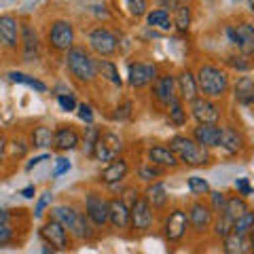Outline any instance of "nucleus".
<instances>
[{"instance_id":"f257e3e1","label":"nucleus","mask_w":254,"mask_h":254,"mask_svg":"<svg viewBox=\"0 0 254 254\" xmlns=\"http://www.w3.org/2000/svg\"><path fill=\"white\" fill-rule=\"evenodd\" d=\"M170 148L178 157L180 163L190 165V168H201V165H208L212 161L210 148L201 146L195 138H189V136H174L170 140Z\"/></svg>"},{"instance_id":"f03ea898","label":"nucleus","mask_w":254,"mask_h":254,"mask_svg":"<svg viewBox=\"0 0 254 254\" xmlns=\"http://www.w3.org/2000/svg\"><path fill=\"white\" fill-rule=\"evenodd\" d=\"M51 218L60 220L64 225V229H66L70 235H74L76 240H91L93 237L91 220L87 218L85 214L70 208V205H55L51 210Z\"/></svg>"},{"instance_id":"7ed1b4c3","label":"nucleus","mask_w":254,"mask_h":254,"mask_svg":"<svg viewBox=\"0 0 254 254\" xmlns=\"http://www.w3.org/2000/svg\"><path fill=\"white\" fill-rule=\"evenodd\" d=\"M66 68L81 83H91L98 76V62L83 47H70L66 51Z\"/></svg>"},{"instance_id":"20e7f679","label":"nucleus","mask_w":254,"mask_h":254,"mask_svg":"<svg viewBox=\"0 0 254 254\" xmlns=\"http://www.w3.org/2000/svg\"><path fill=\"white\" fill-rule=\"evenodd\" d=\"M197 87H199V93H203L205 98H222L229 89V76L225 70H220L216 66H210L205 64L197 70Z\"/></svg>"},{"instance_id":"39448f33","label":"nucleus","mask_w":254,"mask_h":254,"mask_svg":"<svg viewBox=\"0 0 254 254\" xmlns=\"http://www.w3.org/2000/svg\"><path fill=\"white\" fill-rule=\"evenodd\" d=\"M121 148H123V142H121V138H119L117 133H113V131H104V133H102L100 131V138H98V142H95L91 159H95V161H100V163L113 161L115 157H119Z\"/></svg>"},{"instance_id":"423d86ee","label":"nucleus","mask_w":254,"mask_h":254,"mask_svg":"<svg viewBox=\"0 0 254 254\" xmlns=\"http://www.w3.org/2000/svg\"><path fill=\"white\" fill-rule=\"evenodd\" d=\"M41 237L45 240L47 246H51L53 252H64L68 250V231L64 229V225L60 220L49 218L41 227Z\"/></svg>"},{"instance_id":"0eeeda50","label":"nucleus","mask_w":254,"mask_h":254,"mask_svg":"<svg viewBox=\"0 0 254 254\" xmlns=\"http://www.w3.org/2000/svg\"><path fill=\"white\" fill-rule=\"evenodd\" d=\"M229 38H231V43L240 49L242 55H246V58H250V55H254V26L252 23H237V26H231L227 30Z\"/></svg>"},{"instance_id":"6e6552de","label":"nucleus","mask_w":254,"mask_h":254,"mask_svg":"<svg viewBox=\"0 0 254 254\" xmlns=\"http://www.w3.org/2000/svg\"><path fill=\"white\" fill-rule=\"evenodd\" d=\"M85 216L95 227H104L108 222V201L100 193H87L85 197Z\"/></svg>"},{"instance_id":"1a4fd4ad","label":"nucleus","mask_w":254,"mask_h":254,"mask_svg":"<svg viewBox=\"0 0 254 254\" xmlns=\"http://www.w3.org/2000/svg\"><path fill=\"white\" fill-rule=\"evenodd\" d=\"M74 43V30L70 21L58 19L49 30V45L55 51H68Z\"/></svg>"},{"instance_id":"9d476101","label":"nucleus","mask_w":254,"mask_h":254,"mask_svg":"<svg viewBox=\"0 0 254 254\" xmlns=\"http://www.w3.org/2000/svg\"><path fill=\"white\" fill-rule=\"evenodd\" d=\"M190 104V115L197 119V123H218L220 121V108L205 95H197Z\"/></svg>"},{"instance_id":"9b49d317","label":"nucleus","mask_w":254,"mask_h":254,"mask_svg":"<svg viewBox=\"0 0 254 254\" xmlns=\"http://www.w3.org/2000/svg\"><path fill=\"white\" fill-rule=\"evenodd\" d=\"M89 47L102 58H108L117 51V36L106 28H95L89 34Z\"/></svg>"},{"instance_id":"f8f14e48","label":"nucleus","mask_w":254,"mask_h":254,"mask_svg":"<svg viewBox=\"0 0 254 254\" xmlns=\"http://www.w3.org/2000/svg\"><path fill=\"white\" fill-rule=\"evenodd\" d=\"M189 229V216L185 210H172L165 218V225H163V233L170 242H180L185 237Z\"/></svg>"},{"instance_id":"ddd939ff","label":"nucleus","mask_w":254,"mask_h":254,"mask_svg":"<svg viewBox=\"0 0 254 254\" xmlns=\"http://www.w3.org/2000/svg\"><path fill=\"white\" fill-rule=\"evenodd\" d=\"M129 225L136 231H146V229L153 227V208L144 197L136 199V203L129 208Z\"/></svg>"},{"instance_id":"4468645a","label":"nucleus","mask_w":254,"mask_h":254,"mask_svg":"<svg viewBox=\"0 0 254 254\" xmlns=\"http://www.w3.org/2000/svg\"><path fill=\"white\" fill-rule=\"evenodd\" d=\"M157 78V66L155 64H144V62H136L129 64V72H127V81L131 87H146Z\"/></svg>"},{"instance_id":"2eb2a0df","label":"nucleus","mask_w":254,"mask_h":254,"mask_svg":"<svg viewBox=\"0 0 254 254\" xmlns=\"http://www.w3.org/2000/svg\"><path fill=\"white\" fill-rule=\"evenodd\" d=\"M153 95L159 104L168 106L172 100H176V78L172 74H161L153 81Z\"/></svg>"},{"instance_id":"dca6fc26","label":"nucleus","mask_w":254,"mask_h":254,"mask_svg":"<svg viewBox=\"0 0 254 254\" xmlns=\"http://www.w3.org/2000/svg\"><path fill=\"white\" fill-rule=\"evenodd\" d=\"M19 43V26L13 15H0V45L15 49Z\"/></svg>"},{"instance_id":"f3484780","label":"nucleus","mask_w":254,"mask_h":254,"mask_svg":"<svg viewBox=\"0 0 254 254\" xmlns=\"http://www.w3.org/2000/svg\"><path fill=\"white\" fill-rule=\"evenodd\" d=\"M187 216H189V227H193L197 233H203L205 229L212 225V208L199 203V201L190 205Z\"/></svg>"},{"instance_id":"a211bd4d","label":"nucleus","mask_w":254,"mask_h":254,"mask_svg":"<svg viewBox=\"0 0 254 254\" xmlns=\"http://www.w3.org/2000/svg\"><path fill=\"white\" fill-rule=\"evenodd\" d=\"M193 138L205 148L220 146V127L218 123H199L193 129Z\"/></svg>"},{"instance_id":"6ab92c4d","label":"nucleus","mask_w":254,"mask_h":254,"mask_svg":"<svg viewBox=\"0 0 254 254\" xmlns=\"http://www.w3.org/2000/svg\"><path fill=\"white\" fill-rule=\"evenodd\" d=\"M127 172H129V165H127L125 159L115 157L113 161H110L106 168L102 170L100 180L104 182V185H108V187H115V185H119V182L127 176Z\"/></svg>"},{"instance_id":"aec40b11","label":"nucleus","mask_w":254,"mask_h":254,"mask_svg":"<svg viewBox=\"0 0 254 254\" xmlns=\"http://www.w3.org/2000/svg\"><path fill=\"white\" fill-rule=\"evenodd\" d=\"M108 222L115 229L129 227V205H125L123 199H110L108 201Z\"/></svg>"},{"instance_id":"412c9836","label":"nucleus","mask_w":254,"mask_h":254,"mask_svg":"<svg viewBox=\"0 0 254 254\" xmlns=\"http://www.w3.org/2000/svg\"><path fill=\"white\" fill-rule=\"evenodd\" d=\"M178 93H180V100L182 102H193L197 95H199V87H197V78L193 72L189 70H182L180 76H178Z\"/></svg>"},{"instance_id":"4be33fe9","label":"nucleus","mask_w":254,"mask_h":254,"mask_svg":"<svg viewBox=\"0 0 254 254\" xmlns=\"http://www.w3.org/2000/svg\"><path fill=\"white\" fill-rule=\"evenodd\" d=\"M146 157H148L150 163L159 165V168H176V165L180 163L178 157L172 153L170 146H150Z\"/></svg>"},{"instance_id":"5701e85b","label":"nucleus","mask_w":254,"mask_h":254,"mask_svg":"<svg viewBox=\"0 0 254 254\" xmlns=\"http://www.w3.org/2000/svg\"><path fill=\"white\" fill-rule=\"evenodd\" d=\"M78 144H81V140L72 127H60L58 131H53V146L58 150H72Z\"/></svg>"},{"instance_id":"b1692460","label":"nucleus","mask_w":254,"mask_h":254,"mask_svg":"<svg viewBox=\"0 0 254 254\" xmlns=\"http://www.w3.org/2000/svg\"><path fill=\"white\" fill-rule=\"evenodd\" d=\"M144 199L150 203V208H165V203L170 199V193H168V187L163 182H153L148 185V189L144 190Z\"/></svg>"},{"instance_id":"393cba45","label":"nucleus","mask_w":254,"mask_h":254,"mask_svg":"<svg viewBox=\"0 0 254 254\" xmlns=\"http://www.w3.org/2000/svg\"><path fill=\"white\" fill-rule=\"evenodd\" d=\"M21 41H23V62H34L38 53V38L36 32L28 23L21 26Z\"/></svg>"},{"instance_id":"a878e982","label":"nucleus","mask_w":254,"mask_h":254,"mask_svg":"<svg viewBox=\"0 0 254 254\" xmlns=\"http://www.w3.org/2000/svg\"><path fill=\"white\" fill-rule=\"evenodd\" d=\"M222 250L227 254H244L250 252V244H248V235L242 233H229L227 237H222Z\"/></svg>"},{"instance_id":"bb28decb","label":"nucleus","mask_w":254,"mask_h":254,"mask_svg":"<svg viewBox=\"0 0 254 254\" xmlns=\"http://www.w3.org/2000/svg\"><path fill=\"white\" fill-rule=\"evenodd\" d=\"M233 93H235V100L240 102L242 106H250V104H254V81H252L250 76L237 78Z\"/></svg>"},{"instance_id":"cd10ccee","label":"nucleus","mask_w":254,"mask_h":254,"mask_svg":"<svg viewBox=\"0 0 254 254\" xmlns=\"http://www.w3.org/2000/svg\"><path fill=\"white\" fill-rule=\"evenodd\" d=\"M242 136L231 127H220V146L227 150V153H237L242 148Z\"/></svg>"},{"instance_id":"c85d7f7f","label":"nucleus","mask_w":254,"mask_h":254,"mask_svg":"<svg viewBox=\"0 0 254 254\" xmlns=\"http://www.w3.org/2000/svg\"><path fill=\"white\" fill-rule=\"evenodd\" d=\"M246 210H248V203H246L244 197H240V193H237V195H231V197H227L225 208H222V212H225L227 216H231L233 220H235V218H240Z\"/></svg>"},{"instance_id":"c756f323","label":"nucleus","mask_w":254,"mask_h":254,"mask_svg":"<svg viewBox=\"0 0 254 254\" xmlns=\"http://www.w3.org/2000/svg\"><path fill=\"white\" fill-rule=\"evenodd\" d=\"M146 21H148L150 28H161V30H172L174 28V23L170 19V13L165 9H155V11L146 13Z\"/></svg>"},{"instance_id":"7c9ffc66","label":"nucleus","mask_w":254,"mask_h":254,"mask_svg":"<svg viewBox=\"0 0 254 254\" xmlns=\"http://www.w3.org/2000/svg\"><path fill=\"white\" fill-rule=\"evenodd\" d=\"M98 74H102L106 78V81H110L113 85H119L121 87V74H119V68L115 66L113 62H108V60H100L98 62Z\"/></svg>"},{"instance_id":"2f4dec72","label":"nucleus","mask_w":254,"mask_h":254,"mask_svg":"<svg viewBox=\"0 0 254 254\" xmlns=\"http://www.w3.org/2000/svg\"><path fill=\"white\" fill-rule=\"evenodd\" d=\"M32 144L36 148H47V146H53V131L49 127H34V131H32Z\"/></svg>"},{"instance_id":"473e14b6","label":"nucleus","mask_w":254,"mask_h":254,"mask_svg":"<svg viewBox=\"0 0 254 254\" xmlns=\"http://www.w3.org/2000/svg\"><path fill=\"white\" fill-rule=\"evenodd\" d=\"M254 229V212L248 208L240 218L233 220V231L235 233H242V235H248Z\"/></svg>"},{"instance_id":"72a5a7b5","label":"nucleus","mask_w":254,"mask_h":254,"mask_svg":"<svg viewBox=\"0 0 254 254\" xmlns=\"http://www.w3.org/2000/svg\"><path fill=\"white\" fill-rule=\"evenodd\" d=\"M168 108H170V123H174V125H185L187 123V110H185V106H182V100L180 98H176V100H172L170 104H168Z\"/></svg>"},{"instance_id":"f704fd0d","label":"nucleus","mask_w":254,"mask_h":254,"mask_svg":"<svg viewBox=\"0 0 254 254\" xmlns=\"http://www.w3.org/2000/svg\"><path fill=\"white\" fill-rule=\"evenodd\" d=\"M9 78L13 83H21V85H28V87H32V89H36V91H47V85L45 83H41L38 78H34V76H30V74H23V72H9Z\"/></svg>"},{"instance_id":"c9c22d12","label":"nucleus","mask_w":254,"mask_h":254,"mask_svg":"<svg viewBox=\"0 0 254 254\" xmlns=\"http://www.w3.org/2000/svg\"><path fill=\"white\" fill-rule=\"evenodd\" d=\"M174 26H176V30L180 32H187L189 26H190V9L187 4H178L176 6V15H174Z\"/></svg>"},{"instance_id":"e433bc0d","label":"nucleus","mask_w":254,"mask_h":254,"mask_svg":"<svg viewBox=\"0 0 254 254\" xmlns=\"http://www.w3.org/2000/svg\"><path fill=\"white\" fill-rule=\"evenodd\" d=\"M98 138H100V129L89 123V127H87V131H85V136H83V144H81L83 146V153L87 157L93 155V148H95V142H98Z\"/></svg>"},{"instance_id":"4c0bfd02","label":"nucleus","mask_w":254,"mask_h":254,"mask_svg":"<svg viewBox=\"0 0 254 254\" xmlns=\"http://www.w3.org/2000/svg\"><path fill=\"white\" fill-rule=\"evenodd\" d=\"M214 233H216V237H220V240L227 237L229 233H233V218L222 212L216 218V222H214Z\"/></svg>"},{"instance_id":"58836bf2","label":"nucleus","mask_w":254,"mask_h":254,"mask_svg":"<svg viewBox=\"0 0 254 254\" xmlns=\"http://www.w3.org/2000/svg\"><path fill=\"white\" fill-rule=\"evenodd\" d=\"M187 187H189V190H190L193 195H208V193H210V185H208V180H203V178H199V176L189 178Z\"/></svg>"},{"instance_id":"ea45409f","label":"nucleus","mask_w":254,"mask_h":254,"mask_svg":"<svg viewBox=\"0 0 254 254\" xmlns=\"http://www.w3.org/2000/svg\"><path fill=\"white\" fill-rule=\"evenodd\" d=\"M161 176V170H159V165L155 163H146V165H142V168L138 170V178L140 180H144V182H153L155 178Z\"/></svg>"},{"instance_id":"a19ab883","label":"nucleus","mask_w":254,"mask_h":254,"mask_svg":"<svg viewBox=\"0 0 254 254\" xmlns=\"http://www.w3.org/2000/svg\"><path fill=\"white\" fill-rule=\"evenodd\" d=\"M127 9L133 17H142V15H146V0H125Z\"/></svg>"},{"instance_id":"79ce46f5","label":"nucleus","mask_w":254,"mask_h":254,"mask_svg":"<svg viewBox=\"0 0 254 254\" xmlns=\"http://www.w3.org/2000/svg\"><path fill=\"white\" fill-rule=\"evenodd\" d=\"M225 201H227V195L220 193V190H212L210 193V208L214 212H222V208H225Z\"/></svg>"},{"instance_id":"37998d69","label":"nucleus","mask_w":254,"mask_h":254,"mask_svg":"<svg viewBox=\"0 0 254 254\" xmlns=\"http://www.w3.org/2000/svg\"><path fill=\"white\" fill-rule=\"evenodd\" d=\"M246 60V55H229V58L225 60L227 62V66H231L235 70H242V72H246V70H250V62H244Z\"/></svg>"},{"instance_id":"c03bdc74","label":"nucleus","mask_w":254,"mask_h":254,"mask_svg":"<svg viewBox=\"0 0 254 254\" xmlns=\"http://www.w3.org/2000/svg\"><path fill=\"white\" fill-rule=\"evenodd\" d=\"M51 199H53V195L49 193V190L41 195V199L36 201V208H34V216H36V218H38V216H43L45 208H47V205H51Z\"/></svg>"},{"instance_id":"a18cd8bd","label":"nucleus","mask_w":254,"mask_h":254,"mask_svg":"<svg viewBox=\"0 0 254 254\" xmlns=\"http://www.w3.org/2000/svg\"><path fill=\"white\" fill-rule=\"evenodd\" d=\"M58 104L62 106V110H66V113H70V110H74V108H76V100H74V95H66V93H62V95H58Z\"/></svg>"},{"instance_id":"49530a36","label":"nucleus","mask_w":254,"mask_h":254,"mask_svg":"<svg viewBox=\"0 0 254 254\" xmlns=\"http://www.w3.org/2000/svg\"><path fill=\"white\" fill-rule=\"evenodd\" d=\"M13 242V229L9 222H0V246H6Z\"/></svg>"},{"instance_id":"de8ad7c7","label":"nucleus","mask_w":254,"mask_h":254,"mask_svg":"<svg viewBox=\"0 0 254 254\" xmlns=\"http://www.w3.org/2000/svg\"><path fill=\"white\" fill-rule=\"evenodd\" d=\"M131 102L127 100V102H123L121 106H117V113H115V119L117 121H125V119H129L131 117Z\"/></svg>"},{"instance_id":"09e8293b","label":"nucleus","mask_w":254,"mask_h":254,"mask_svg":"<svg viewBox=\"0 0 254 254\" xmlns=\"http://www.w3.org/2000/svg\"><path fill=\"white\" fill-rule=\"evenodd\" d=\"M68 170H70V161H68V159H64V157L55 159V170H53V178H60L62 174H66Z\"/></svg>"},{"instance_id":"8fccbe9b","label":"nucleus","mask_w":254,"mask_h":254,"mask_svg":"<svg viewBox=\"0 0 254 254\" xmlns=\"http://www.w3.org/2000/svg\"><path fill=\"white\" fill-rule=\"evenodd\" d=\"M235 189H237V193H240L242 197L252 195V187H250L248 178H237V180H235Z\"/></svg>"},{"instance_id":"3c124183","label":"nucleus","mask_w":254,"mask_h":254,"mask_svg":"<svg viewBox=\"0 0 254 254\" xmlns=\"http://www.w3.org/2000/svg\"><path fill=\"white\" fill-rule=\"evenodd\" d=\"M76 108H78V117H81L85 123H91L93 121V108L89 104H81V106H76Z\"/></svg>"},{"instance_id":"603ef678","label":"nucleus","mask_w":254,"mask_h":254,"mask_svg":"<svg viewBox=\"0 0 254 254\" xmlns=\"http://www.w3.org/2000/svg\"><path fill=\"white\" fill-rule=\"evenodd\" d=\"M121 199L125 201V205H129V208H131V205L136 203V199H140V193H138L136 189H127L125 193H123V197H121Z\"/></svg>"},{"instance_id":"864d4df0","label":"nucleus","mask_w":254,"mask_h":254,"mask_svg":"<svg viewBox=\"0 0 254 254\" xmlns=\"http://www.w3.org/2000/svg\"><path fill=\"white\" fill-rule=\"evenodd\" d=\"M47 159H49V155H38V157H34V159H32V161L26 165V170L30 172L32 168H34V165H38V163H43V161H47Z\"/></svg>"},{"instance_id":"5fc2aeb1","label":"nucleus","mask_w":254,"mask_h":254,"mask_svg":"<svg viewBox=\"0 0 254 254\" xmlns=\"http://www.w3.org/2000/svg\"><path fill=\"white\" fill-rule=\"evenodd\" d=\"M21 195L26 197V199H32V197H34V187H26L21 190Z\"/></svg>"},{"instance_id":"6e6d98bb","label":"nucleus","mask_w":254,"mask_h":254,"mask_svg":"<svg viewBox=\"0 0 254 254\" xmlns=\"http://www.w3.org/2000/svg\"><path fill=\"white\" fill-rule=\"evenodd\" d=\"M0 222H9V212L0 208Z\"/></svg>"},{"instance_id":"4d7b16f0","label":"nucleus","mask_w":254,"mask_h":254,"mask_svg":"<svg viewBox=\"0 0 254 254\" xmlns=\"http://www.w3.org/2000/svg\"><path fill=\"white\" fill-rule=\"evenodd\" d=\"M248 244H250V252H254V229L248 233Z\"/></svg>"},{"instance_id":"13d9d810","label":"nucleus","mask_w":254,"mask_h":254,"mask_svg":"<svg viewBox=\"0 0 254 254\" xmlns=\"http://www.w3.org/2000/svg\"><path fill=\"white\" fill-rule=\"evenodd\" d=\"M2 153H4V140L0 138V159H2Z\"/></svg>"},{"instance_id":"bf43d9fd","label":"nucleus","mask_w":254,"mask_h":254,"mask_svg":"<svg viewBox=\"0 0 254 254\" xmlns=\"http://www.w3.org/2000/svg\"><path fill=\"white\" fill-rule=\"evenodd\" d=\"M248 6H250V11L254 13V0H248Z\"/></svg>"},{"instance_id":"052dcab7","label":"nucleus","mask_w":254,"mask_h":254,"mask_svg":"<svg viewBox=\"0 0 254 254\" xmlns=\"http://www.w3.org/2000/svg\"><path fill=\"white\" fill-rule=\"evenodd\" d=\"M233 2H240V0H233Z\"/></svg>"}]
</instances>
